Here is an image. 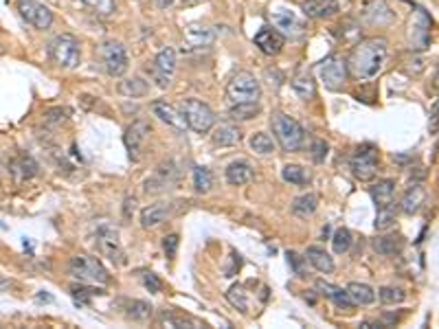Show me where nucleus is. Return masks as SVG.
Here are the masks:
<instances>
[{
	"label": "nucleus",
	"instance_id": "2",
	"mask_svg": "<svg viewBox=\"0 0 439 329\" xmlns=\"http://www.w3.org/2000/svg\"><path fill=\"white\" fill-rule=\"evenodd\" d=\"M270 125H273V132L284 152H299L303 148L305 132H303L301 123L295 121L292 116H288L284 112H275L270 116Z\"/></svg>",
	"mask_w": 439,
	"mask_h": 329
},
{
	"label": "nucleus",
	"instance_id": "32",
	"mask_svg": "<svg viewBox=\"0 0 439 329\" xmlns=\"http://www.w3.org/2000/svg\"><path fill=\"white\" fill-rule=\"evenodd\" d=\"M282 176L290 184H308L312 180V174L305 167H301V165H286L282 169Z\"/></svg>",
	"mask_w": 439,
	"mask_h": 329
},
{
	"label": "nucleus",
	"instance_id": "37",
	"mask_svg": "<svg viewBox=\"0 0 439 329\" xmlns=\"http://www.w3.org/2000/svg\"><path fill=\"white\" fill-rule=\"evenodd\" d=\"M350 246H352V233H350V229H345V226L336 229L334 235H332V248H334V253L336 255L347 253Z\"/></svg>",
	"mask_w": 439,
	"mask_h": 329
},
{
	"label": "nucleus",
	"instance_id": "44",
	"mask_svg": "<svg viewBox=\"0 0 439 329\" xmlns=\"http://www.w3.org/2000/svg\"><path fill=\"white\" fill-rule=\"evenodd\" d=\"M141 279H143V285L148 287L152 294H158V292H161V290H163V283H161V279H158V276H156L154 272H143V276H141Z\"/></svg>",
	"mask_w": 439,
	"mask_h": 329
},
{
	"label": "nucleus",
	"instance_id": "16",
	"mask_svg": "<svg viewBox=\"0 0 439 329\" xmlns=\"http://www.w3.org/2000/svg\"><path fill=\"white\" fill-rule=\"evenodd\" d=\"M270 20L273 24L277 26V29H282L286 33H295L299 35L303 31V22L297 18V13L288 9V7H270Z\"/></svg>",
	"mask_w": 439,
	"mask_h": 329
},
{
	"label": "nucleus",
	"instance_id": "52",
	"mask_svg": "<svg viewBox=\"0 0 439 329\" xmlns=\"http://www.w3.org/2000/svg\"><path fill=\"white\" fill-rule=\"evenodd\" d=\"M37 301H53L51 294H37Z\"/></svg>",
	"mask_w": 439,
	"mask_h": 329
},
{
	"label": "nucleus",
	"instance_id": "18",
	"mask_svg": "<svg viewBox=\"0 0 439 329\" xmlns=\"http://www.w3.org/2000/svg\"><path fill=\"white\" fill-rule=\"evenodd\" d=\"M216 39V33L209 29V26L203 24H189L184 29V42L189 44V48H205L211 46Z\"/></svg>",
	"mask_w": 439,
	"mask_h": 329
},
{
	"label": "nucleus",
	"instance_id": "7",
	"mask_svg": "<svg viewBox=\"0 0 439 329\" xmlns=\"http://www.w3.org/2000/svg\"><path fill=\"white\" fill-rule=\"evenodd\" d=\"M99 57L110 77H121L128 71V53L121 42H114V39L103 42L99 46Z\"/></svg>",
	"mask_w": 439,
	"mask_h": 329
},
{
	"label": "nucleus",
	"instance_id": "38",
	"mask_svg": "<svg viewBox=\"0 0 439 329\" xmlns=\"http://www.w3.org/2000/svg\"><path fill=\"white\" fill-rule=\"evenodd\" d=\"M259 114V103H239L231 105V116L235 121H248V118H255Z\"/></svg>",
	"mask_w": 439,
	"mask_h": 329
},
{
	"label": "nucleus",
	"instance_id": "15",
	"mask_svg": "<svg viewBox=\"0 0 439 329\" xmlns=\"http://www.w3.org/2000/svg\"><path fill=\"white\" fill-rule=\"evenodd\" d=\"M150 110L154 112V116L161 118V121L167 123L171 130H176V132H184V130H187V121H184L182 112L176 110L171 103H167V101H154L150 105Z\"/></svg>",
	"mask_w": 439,
	"mask_h": 329
},
{
	"label": "nucleus",
	"instance_id": "27",
	"mask_svg": "<svg viewBox=\"0 0 439 329\" xmlns=\"http://www.w3.org/2000/svg\"><path fill=\"white\" fill-rule=\"evenodd\" d=\"M336 9H338V5L334 0H305L303 3L305 16H310V18H327Z\"/></svg>",
	"mask_w": 439,
	"mask_h": 329
},
{
	"label": "nucleus",
	"instance_id": "35",
	"mask_svg": "<svg viewBox=\"0 0 439 329\" xmlns=\"http://www.w3.org/2000/svg\"><path fill=\"white\" fill-rule=\"evenodd\" d=\"M393 222H395V202L378 206V215H376V222H374L376 231H389L393 226Z\"/></svg>",
	"mask_w": 439,
	"mask_h": 329
},
{
	"label": "nucleus",
	"instance_id": "49",
	"mask_svg": "<svg viewBox=\"0 0 439 329\" xmlns=\"http://www.w3.org/2000/svg\"><path fill=\"white\" fill-rule=\"evenodd\" d=\"M154 3H156L158 7H163V9H165V7H169L171 3H174V0H154Z\"/></svg>",
	"mask_w": 439,
	"mask_h": 329
},
{
	"label": "nucleus",
	"instance_id": "41",
	"mask_svg": "<svg viewBox=\"0 0 439 329\" xmlns=\"http://www.w3.org/2000/svg\"><path fill=\"white\" fill-rule=\"evenodd\" d=\"M79 3H84L86 7H90L99 16H110V13L117 11L114 0H79Z\"/></svg>",
	"mask_w": 439,
	"mask_h": 329
},
{
	"label": "nucleus",
	"instance_id": "24",
	"mask_svg": "<svg viewBox=\"0 0 439 329\" xmlns=\"http://www.w3.org/2000/svg\"><path fill=\"white\" fill-rule=\"evenodd\" d=\"M345 292H347V296L352 299L354 305H371V303L376 301V292L374 287L367 285V283H350L347 287H345Z\"/></svg>",
	"mask_w": 439,
	"mask_h": 329
},
{
	"label": "nucleus",
	"instance_id": "28",
	"mask_svg": "<svg viewBox=\"0 0 439 329\" xmlns=\"http://www.w3.org/2000/svg\"><path fill=\"white\" fill-rule=\"evenodd\" d=\"M226 180L231 184H237V187L239 184H246L252 180V167L246 161H235L226 167Z\"/></svg>",
	"mask_w": 439,
	"mask_h": 329
},
{
	"label": "nucleus",
	"instance_id": "9",
	"mask_svg": "<svg viewBox=\"0 0 439 329\" xmlns=\"http://www.w3.org/2000/svg\"><path fill=\"white\" fill-rule=\"evenodd\" d=\"M97 250L103 257H108L110 261L119 263V266L126 263V250H123L121 240H119V231L108 226V224H103V226L97 231Z\"/></svg>",
	"mask_w": 439,
	"mask_h": 329
},
{
	"label": "nucleus",
	"instance_id": "10",
	"mask_svg": "<svg viewBox=\"0 0 439 329\" xmlns=\"http://www.w3.org/2000/svg\"><path fill=\"white\" fill-rule=\"evenodd\" d=\"M378 171V150L374 145H361L352 158V174L358 180H371Z\"/></svg>",
	"mask_w": 439,
	"mask_h": 329
},
{
	"label": "nucleus",
	"instance_id": "20",
	"mask_svg": "<svg viewBox=\"0 0 439 329\" xmlns=\"http://www.w3.org/2000/svg\"><path fill=\"white\" fill-rule=\"evenodd\" d=\"M169 215H171V204L156 202V204H150L148 208H143L141 224H143V229H154L158 224H163Z\"/></svg>",
	"mask_w": 439,
	"mask_h": 329
},
{
	"label": "nucleus",
	"instance_id": "25",
	"mask_svg": "<svg viewBox=\"0 0 439 329\" xmlns=\"http://www.w3.org/2000/svg\"><path fill=\"white\" fill-rule=\"evenodd\" d=\"M305 259H308L318 272H325V274L334 272V259H332L329 253H325V248L321 246H310L308 253H305Z\"/></svg>",
	"mask_w": 439,
	"mask_h": 329
},
{
	"label": "nucleus",
	"instance_id": "17",
	"mask_svg": "<svg viewBox=\"0 0 439 329\" xmlns=\"http://www.w3.org/2000/svg\"><path fill=\"white\" fill-rule=\"evenodd\" d=\"M284 44H286V39L277 29H261L255 35V46L264 53V55H277V53H282Z\"/></svg>",
	"mask_w": 439,
	"mask_h": 329
},
{
	"label": "nucleus",
	"instance_id": "8",
	"mask_svg": "<svg viewBox=\"0 0 439 329\" xmlns=\"http://www.w3.org/2000/svg\"><path fill=\"white\" fill-rule=\"evenodd\" d=\"M431 26H433V20H431V16L427 13V9L415 7L413 16H411V24H408V42H411V48L424 51V48L431 44Z\"/></svg>",
	"mask_w": 439,
	"mask_h": 329
},
{
	"label": "nucleus",
	"instance_id": "22",
	"mask_svg": "<svg viewBox=\"0 0 439 329\" xmlns=\"http://www.w3.org/2000/svg\"><path fill=\"white\" fill-rule=\"evenodd\" d=\"M424 200H427V191H424L422 184L415 182V184H411V187L404 191L402 200H400V208L404 211L406 215H413V213H418V211L422 208Z\"/></svg>",
	"mask_w": 439,
	"mask_h": 329
},
{
	"label": "nucleus",
	"instance_id": "14",
	"mask_svg": "<svg viewBox=\"0 0 439 329\" xmlns=\"http://www.w3.org/2000/svg\"><path fill=\"white\" fill-rule=\"evenodd\" d=\"M148 136H150V123L143 121V118H139V121H135L126 130L123 141H126V148H128V154L132 161H139L141 158V150H143L145 141H148Z\"/></svg>",
	"mask_w": 439,
	"mask_h": 329
},
{
	"label": "nucleus",
	"instance_id": "42",
	"mask_svg": "<svg viewBox=\"0 0 439 329\" xmlns=\"http://www.w3.org/2000/svg\"><path fill=\"white\" fill-rule=\"evenodd\" d=\"M71 294L77 303H82V305H86V303L92 299V296H99L103 294L99 287H86V285H73L71 287Z\"/></svg>",
	"mask_w": 439,
	"mask_h": 329
},
{
	"label": "nucleus",
	"instance_id": "51",
	"mask_svg": "<svg viewBox=\"0 0 439 329\" xmlns=\"http://www.w3.org/2000/svg\"><path fill=\"white\" fill-rule=\"evenodd\" d=\"M361 327H365V329H371V327H382L380 323H374V321H367V323H363Z\"/></svg>",
	"mask_w": 439,
	"mask_h": 329
},
{
	"label": "nucleus",
	"instance_id": "11",
	"mask_svg": "<svg viewBox=\"0 0 439 329\" xmlns=\"http://www.w3.org/2000/svg\"><path fill=\"white\" fill-rule=\"evenodd\" d=\"M318 75H321V82L325 84V88L341 90L345 82H347V62L338 55H329L318 66Z\"/></svg>",
	"mask_w": 439,
	"mask_h": 329
},
{
	"label": "nucleus",
	"instance_id": "12",
	"mask_svg": "<svg viewBox=\"0 0 439 329\" xmlns=\"http://www.w3.org/2000/svg\"><path fill=\"white\" fill-rule=\"evenodd\" d=\"M16 7L20 11V16L26 20V24L35 26V29L44 31L53 24V13L42 3H37V0H18Z\"/></svg>",
	"mask_w": 439,
	"mask_h": 329
},
{
	"label": "nucleus",
	"instance_id": "13",
	"mask_svg": "<svg viewBox=\"0 0 439 329\" xmlns=\"http://www.w3.org/2000/svg\"><path fill=\"white\" fill-rule=\"evenodd\" d=\"M176 73V53L171 48H163L156 55L152 66V77L158 88H167L171 84V77Z\"/></svg>",
	"mask_w": 439,
	"mask_h": 329
},
{
	"label": "nucleus",
	"instance_id": "50",
	"mask_svg": "<svg viewBox=\"0 0 439 329\" xmlns=\"http://www.w3.org/2000/svg\"><path fill=\"white\" fill-rule=\"evenodd\" d=\"M9 287H11L9 279H0V292H3V290H9Z\"/></svg>",
	"mask_w": 439,
	"mask_h": 329
},
{
	"label": "nucleus",
	"instance_id": "3",
	"mask_svg": "<svg viewBox=\"0 0 439 329\" xmlns=\"http://www.w3.org/2000/svg\"><path fill=\"white\" fill-rule=\"evenodd\" d=\"M69 270L75 279H79L82 283H90V285H105L110 281L108 270L103 268V263L97 257L90 255H75L71 257Z\"/></svg>",
	"mask_w": 439,
	"mask_h": 329
},
{
	"label": "nucleus",
	"instance_id": "46",
	"mask_svg": "<svg viewBox=\"0 0 439 329\" xmlns=\"http://www.w3.org/2000/svg\"><path fill=\"white\" fill-rule=\"evenodd\" d=\"M327 143L325 141H321V139H316V141H312V158L316 163H323L325 158H327Z\"/></svg>",
	"mask_w": 439,
	"mask_h": 329
},
{
	"label": "nucleus",
	"instance_id": "36",
	"mask_svg": "<svg viewBox=\"0 0 439 329\" xmlns=\"http://www.w3.org/2000/svg\"><path fill=\"white\" fill-rule=\"evenodd\" d=\"M193 187L198 193H209L214 187V174L207 167H193Z\"/></svg>",
	"mask_w": 439,
	"mask_h": 329
},
{
	"label": "nucleus",
	"instance_id": "26",
	"mask_svg": "<svg viewBox=\"0 0 439 329\" xmlns=\"http://www.w3.org/2000/svg\"><path fill=\"white\" fill-rule=\"evenodd\" d=\"M402 246H404L402 235H384V237H376L374 240V250L378 255H384V257H391L395 253H400Z\"/></svg>",
	"mask_w": 439,
	"mask_h": 329
},
{
	"label": "nucleus",
	"instance_id": "1",
	"mask_svg": "<svg viewBox=\"0 0 439 329\" xmlns=\"http://www.w3.org/2000/svg\"><path fill=\"white\" fill-rule=\"evenodd\" d=\"M384 60H387V39L367 37L352 48L347 57V69L356 79H371L382 71Z\"/></svg>",
	"mask_w": 439,
	"mask_h": 329
},
{
	"label": "nucleus",
	"instance_id": "19",
	"mask_svg": "<svg viewBox=\"0 0 439 329\" xmlns=\"http://www.w3.org/2000/svg\"><path fill=\"white\" fill-rule=\"evenodd\" d=\"M9 171H11V176L16 178L18 182H24V180H31L37 174V163L33 161L29 154H18L9 163Z\"/></svg>",
	"mask_w": 439,
	"mask_h": 329
},
{
	"label": "nucleus",
	"instance_id": "29",
	"mask_svg": "<svg viewBox=\"0 0 439 329\" xmlns=\"http://www.w3.org/2000/svg\"><path fill=\"white\" fill-rule=\"evenodd\" d=\"M316 208H318V195L316 193H303V195L295 197V202H292V213L299 215V217L312 215Z\"/></svg>",
	"mask_w": 439,
	"mask_h": 329
},
{
	"label": "nucleus",
	"instance_id": "33",
	"mask_svg": "<svg viewBox=\"0 0 439 329\" xmlns=\"http://www.w3.org/2000/svg\"><path fill=\"white\" fill-rule=\"evenodd\" d=\"M292 88H295V92L301 97V99H312L314 92H316V86L312 82L310 73H301L297 75L295 79H292Z\"/></svg>",
	"mask_w": 439,
	"mask_h": 329
},
{
	"label": "nucleus",
	"instance_id": "6",
	"mask_svg": "<svg viewBox=\"0 0 439 329\" xmlns=\"http://www.w3.org/2000/svg\"><path fill=\"white\" fill-rule=\"evenodd\" d=\"M180 112L187 121V127H191L198 134H205L216 125V112L200 99H182Z\"/></svg>",
	"mask_w": 439,
	"mask_h": 329
},
{
	"label": "nucleus",
	"instance_id": "23",
	"mask_svg": "<svg viewBox=\"0 0 439 329\" xmlns=\"http://www.w3.org/2000/svg\"><path fill=\"white\" fill-rule=\"evenodd\" d=\"M316 290H318V292H321L325 299L334 301V305H336V308H341V310H352V308H354V303H352V299L347 296V292H345L343 287L334 285V283L316 281Z\"/></svg>",
	"mask_w": 439,
	"mask_h": 329
},
{
	"label": "nucleus",
	"instance_id": "4",
	"mask_svg": "<svg viewBox=\"0 0 439 329\" xmlns=\"http://www.w3.org/2000/svg\"><path fill=\"white\" fill-rule=\"evenodd\" d=\"M226 97H229L231 105L257 103L259 97H261V86L255 79V75H250L246 71H239L231 77L229 86H226Z\"/></svg>",
	"mask_w": 439,
	"mask_h": 329
},
{
	"label": "nucleus",
	"instance_id": "40",
	"mask_svg": "<svg viewBox=\"0 0 439 329\" xmlns=\"http://www.w3.org/2000/svg\"><path fill=\"white\" fill-rule=\"evenodd\" d=\"M226 299H229V303L233 308H237L242 314L248 312V299H246V292H244V287L242 285H233L229 292H226Z\"/></svg>",
	"mask_w": 439,
	"mask_h": 329
},
{
	"label": "nucleus",
	"instance_id": "31",
	"mask_svg": "<svg viewBox=\"0 0 439 329\" xmlns=\"http://www.w3.org/2000/svg\"><path fill=\"white\" fill-rule=\"evenodd\" d=\"M119 92H121V95H126V97H143V95H148L150 92V86H148V82H143L141 77H132V79H126V82H121L119 84Z\"/></svg>",
	"mask_w": 439,
	"mask_h": 329
},
{
	"label": "nucleus",
	"instance_id": "34",
	"mask_svg": "<svg viewBox=\"0 0 439 329\" xmlns=\"http://www.w3.org/2000/svg\"><path fill=\"white\" fill-rule=\"evenodd\" d=\"M152 305L150 303H145V301H130L128 303V319L132 321H139V323H145V321H150L152 319Z\"/></svg>",
	"mask_w": 439,
	"mask_h": 329
},
{
	"label": "nucleus",
	"instance_id": "39",
	"mask_svg": "<svg viewBox=\"0 0 439 329\" xmlns=\"http://www.w3.org/2000/svg\"><path fill=\"white\" fill-rule=\"evenodd\" d=\"M250 148H252V152L266 156V154H273L275 152V143H273V139L268 134H264V132H257V134L250 136Z\"/></svg>",
	"mask_w": 439,
	"mask_h": 329
},
{
	"label": "nucleus",
	"instance_id": "30",
	"mask_svg": "<svg viewBox=\"0 0 439 329\" xmlns=\"http://www.w3.org/2000/svg\"><path fill=\"white\" fill-rule=\"evenodd\" d=\"M393 187H395L393 180H380L374 184V187H369V193L374 197L376 206H384V204L393 202Z\"/></svg>",
	"mask_w": 439,
	"mask_h": 329
},
{
	"label": "nucleus",
	"instance_id": "45",
	"mask_svg": "<svg viewBox=\"0 0 439 329\" xmlns=\"http://www.w3.org/2000/svg\"><path fill=\"white\" fill-rule=\"evenodd\" d=\"M286 257H288V263L292 266V270H295V274H297V276H303V274H305V270H303L305 257L297 255L295 250H288V253H286Z\"/></svg>",
	"mask_w": 439,
	"mask_h": 329
},
{
	"label": "nucleus",
	"instance_id": "47",
	"mask_svg": "<svg viewBox=\"0 0 439 329\" xmlns=\"http://www.w3.org/2000/svg\"><path fill=\"white\" fill-rule=\"evenodd\" d=\"M178 235L176 233H171V235H167L165 237V240H163V250H165V255L171 259V257H174L176 255V250H178Z\"/></svg>",
	"mask_w": 439,
	"mask_h": 329
},
{
	"label": "nucleus",
	"instance_id": "43",
	"mask_svg": "<svg viewBox=\"0 0 439 329\" xmlns=\"http://www.w3.org/2000/svg\"><path fill=\"white\" fill-rule=\"evenodd\" d=\"M380 301L384 305H395V303H402L406 299V294L397 287H380Z\"/></svg>",
	"mask_w": 439,
	"mask_h": 329
},
{
	"label": "nucleus",
	"instance_id": "21",
	"mask_svg": "<svg viewBox=\"0 0 439 329\" xmlns=\"http://www.w3.org/2000/svg\"><path fill=\"white\" fill-rule=\"evenodd\" d=\"M211 141H214V145H218V148H233V145L242 141V132L233 123H220L216 125L214 134H211Z\"/></svg>",
	"mask_w": 439,
	"mask_h": 329
},
{
	"label": "nucleus",
	"instance_id": "53",
	"mask_svg": "<svg viewBox=\"0 0 439 329\" xmlns=\"http://www.w3.org/2000/svg\"><path fill=\"white\" fill-rule=\"evenodd\" d=\"M184 3H193V0H184Z\"/></svg>",
	"mask_w": 439,
	"mask_h": 329
},
{
	"label": "nucleus",
	"instance_id": "5",
	"mask_svg": "<svg viewBox=\"0 0 439 329\" xmlns=\"http://www.w3.org/2000/svg\"><path fill=\"white\" fill-rule=\"evenodd\" d=\"M49 55L53 64L60 69H77L79 60H82V48H79V39L71 33H62L51 42Z\"/></svg>",
	"mask_w": 439,
	"mask_h": 329
},
{
	"label": "nucleus",
	"instance_id": "48",
	"mask_svg": "<svg viewBox=\"0 0 439 329\" xmlns=\"http://www.w3.org/2000/svg\"><path fill=\"white\" fill-rule=\"evenodd\" d=\"M135 204H137L135 197H126V206H123L126 208V213H123L126 220H130V213H135Z\"/></svg>",
	"mask_w": 439,
	"mask_h": 329
}]
</instances>
